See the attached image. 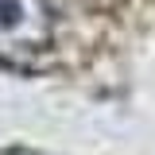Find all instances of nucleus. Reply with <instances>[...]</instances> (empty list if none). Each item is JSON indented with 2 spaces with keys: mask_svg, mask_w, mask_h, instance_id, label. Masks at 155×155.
<instances>
[{
  "mask_svg": "<svg viewBox=\"0 0 155 155\" xmlns=\"http://www.w3.org/2000/svg\"><path fill=\"white\" fill-rule=\"evenodd\" d=\"M54 12L47 0H0V62L31 66L51 51Z\"/></svg>",
  "mask_w": 155,
  "mask_h": 155,
  "instance_id": "1",
  "label": "nucleus"
}]
</instances>
